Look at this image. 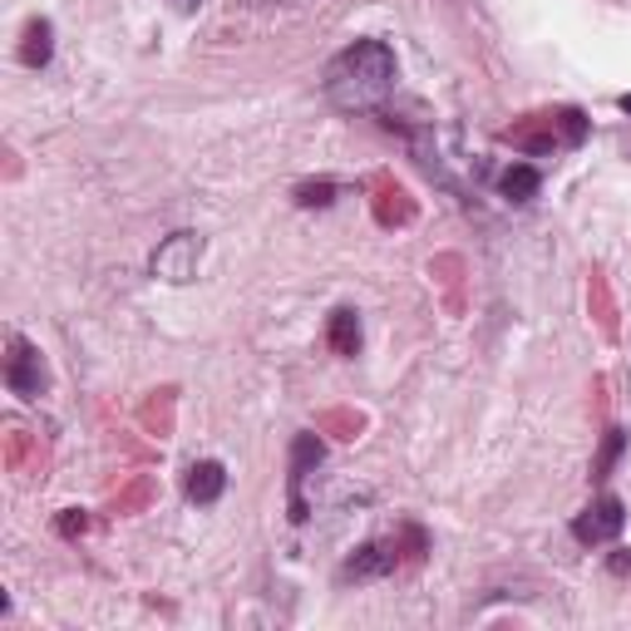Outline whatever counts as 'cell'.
Instances as JSON below:
<instances>
[{"mask_svg":"<svg viewBox=\"0 0 631 631\" xmlns=\"http://www.w3.org/2000/svg\"><path fill=\"white\" fill-rule=\"evenodd\" d=\"M325 341H331L335 355H361V311L341 307L331 311V325H325Z\"/></svg>","mask_w":631,"mask_h":631,"instance_id":"cell-17","label":"cell"},{"mask_svg":"<svg viewBox=\"0 0 631 631\" xmlns=\"http://www.w3.org/2000/svg\"><path fill=\"white\" fill-rule=\"evenodd\" d=\"M139 425H143V435H153V439L173 435V429H178V391H173V385H158V391L143 395Z\"/></svg>","mask_w":631,"mask_h":631,"instance_id":"cell-11","label":"cell"},{"mask_svg":"<svg viewBox=\"0 0 631 631\" xmlns=\"http://www.w3.org/2000/svg\"><path fill=\"white\" fill-rule=\"evenodd\" d=\"M55 533H60V538H69V543L84 538V533H89V513H84V509H65V513H60V523H55Z\"/></svg>","mask_w":631,"mask_h":631,"instance_id":"cell-21","label":"cell"},{"mask_svg":"<svg viewBox=\"0 0 631 631\" xmlns=\"http://www.w3.org/2000/svg\"><path fill=\"white\" fill-rule=\"evenodd\" d=\"M499 188H503L509 203H533L538 188H543V173L533 163H513V168H503V173H499Z\"/></svg>","mask_w":631,"mask_h":631,"instance_id":"cell-18","label":"cell"},{"mask_svg":"<svg viewBox=\"0 0 631 631\" xmlns=\"http://www.w3.org/2000/svg\"><path fill=\"white\" fill-rule=\"evenodd\" d=\"M622 528H627V509H622V499H612V493H602V499L587 503V509L573 518V538L582 543V548H602V543H612Z\"/></svg>","mask_w":631,"mask_h":631,"instance_id":"cell-6","label":"cell"},{"mask_svg":"<svg viewBox=\"0 0 631 631\" xmlns=\"http://www.w3.org/2000/svg\"><path fill=\"white\" fill-rule=\"evenodd\" d=\"M335 193H341V188H335L331 178H316V183H301L297 188V207H331Z\"/></svg>","mask_w":631,"mask_h":631,"instance_id":"cell-19","label":"cell"},{"mask_svg":"<svg viewBox=\"0 0 631 631\" xmlns=\"http://www.w3.org/2000/svg\"><path fill=\"white\" fill-rule=\"evenodd\" d=\"M173 6H178V10H197V6H203V0H173Z\"/></svg>","mask_w":631,"mask_h":631,"instance_id":"cell-22","label":"cell"},{"mask_svg":"<svg viewBox=\"0 0 631 631\" xmlns=\"http://www.w3.org/2000/svg\"><path fill=\"white\" fill-rule=\"evenodd\" d=\"M587 139V114L582 109H538V114H523V119L503 124L499 129V143H513L518 153H563V149H577Z\"/></svg>","mask_w":631,"mask_h":631,"instance_id":"cell-2","label":"cell"},{"mask_svg":"<svg viewBox=\"0 0 631 631\" xmlns=\"http://www.w3.org/2000/svg\"><path fill=\"white\" fill-rule=\"evenodd\" d=\"M419 213V203L409 197L405 183H395V173H375L371 178V217L385 227V233H395V227H409Z\"/></svg>","mask_w":631,"mask_h":631,"instance_id":"cell-7","label":"cell"},{"mask_svg":"<svg viewBox=\"0 0 631 631\" xmlns=\"http://www.w3.org/2000/svg\"><path fill=\"white\" fill-rule=\"evenodd\" d=\"M153 499H158V483H153V473H133L129 483H119V489H114L109 509L124 518V513H143Z\"/></svg>","mask_w":631,"mask_h":631,"instance_id":"cell-16","label":"cell"},{"mask_svg":"<svg viewBox=\"0 0 631 631\" xmlns=\"http://www.w3.org/2000/svg\"><path fill=\"white\" fill-rule=\"evenodd\" d=\"M6 385L20 399H40L50 391V371H45V355L25 341V335H10V355H6Z\"/></svg>","mask_w":631,"mask_h":631,"instance_id":"cell-5","label":"cell"},{"mask_svg":"<svg viewBox=\"0 0 631 631\" xmlns=\"http://www.w3.org/2000/svg\"><path fill=\"white\" fill-rule=\"evenodd\" d=\"M425 548H429L425 528H415V523H399L395 533H385V538L365 543V548H355L351 557H345L341 582H371V577H391V573H399V567L419 563Z\"/></svg>","mask_w":631,"mask_h":631,"instance_id":"cell-3","label":"cell"},{"mask_svg":"<svg viewBox=\"0 0 631 631\" xmlns=\"http://www.w3.org/2000/svg\"><path fill=\"white\" fill-rule=\"evenodd\" d=\"M0 459H6L10 473H45V445H40V435H30V429H20V425L6 429Z\"/></svg>","mask_w":631,"mask_h":631,"instance_id":"cell-10","label":"cell"},{"mask_svg":"<svg viewBox=\"0 0 631 631\" xmlns=\"http://www.w3.org/2000/svg\"><path fill=\"white\" fill-rule=\"evenodd\" d=\"M622 109H627V114H631V94H622Z\"/></svg>","mask_w":631,"mask_h":631,"instance_id":"cell-23","label":"cell"},{"mask_svg":"<svg viewBox=\"0 0 631 631\" xmlns=\"http://www.w3.org/2000/svg\"><path fill=\"white\" fill-rule=\"evenodd\" d=\"M223 489H227V469L217 464V459H203V464H193L188 469V499L193 503H217L223 499Z\"/></svg>","mask_w":631,"mask_h":631,"instance_id":"cell-13","label":"cell"},{"mask_svg":"<svg viewBox=\"0 0 631 631\" xmlns=\"http://www.w3.org/2000/svg\"><path fill=\"white\" fill-rule=\"evenodd\" d=\"M622 429H607V445H602V454H597V464H592V479H607V473H612V464L617 459H622Z\"/></svg>","mask_w":631,"mask_h":631,"instance_id":"cell-20","label":"cell"},{"mask_svg":"<svg viewBox=\"0 0 631 631\" xmlns=\"http://www.w3.org/2000/svg\"><path fill=\"white\" fill-rule=\"evenodd\" d=\"M429 277H435V287L445 291V311H449V316H464V281H469V261L459 257V252H439V257L429 261Z\"/></svg>","mask_w":631,"mask_h":631,"instance_id":"cell-9","label":"cell"},{"mask_svg":"<svg viewBox=\"0 0 631 631\" xmlns=\"http://www.w3.org/2000/svg\"><path fill=\"white\" fill-rule=\"evenodd\" d=\"M197 261H203V237H197V233H173V237L158 242V252H153L149 267H153L158 281H173V287H183V281L197 277Z\"/></svg>","mask_w":631,"mask_h":631,"instance_id":"cell-4","label":"cell"},{"mask_svg":"<svg viewBox=\"0 0 631 631\" xmlns=\"http://www.w3.org/2000/svg\"><path fill=\"white\" fill-rule=\"evenodd\" d=\"M321 454H325V449H321V439H316V435H301L297 445H291V523L311 518V513H307V493H301V489H307L311 469L321 464Z\"/></svg>","mask_w":631,"mask_h":631,"instance_id":"cell-8","label":"cell"},{"mask_svg":"<svg viewBox=\"0 0 631 631\" xmlns=\"http://www.w3.org/2000/svg\"><path fill=\"white\" fill-rule=\"evenodd\" d=\"M587 307H592V321L602 325L607 341H617L622 335V321H617V297H612V281L602 277V271H592V281H587Z\"/></svg>","mask_w":631,"mask_h":631,"instance_id":"cell-12","label":"cell"},{"mask_svg":"<svg viewBox=\"0 0 631 631\" xmlns=\"http://www.w3.org/2000/svg\"><path fill=\"white\" fill-rule=\"evenodd\" d=\"M316 435H331V439H341V445H351V439L365 435V415L355 405L321 409V415H316Z\"/></svg>","mask_w":631,"mask_h":631,"instance_id":"cell-14","label":"cell"},{"mask_svg":"<svg viewBox=\"0 0 631 631\" xmlns=\"http://www.w3.org/2000/svg\"><path fill=\"white\" fill-rule=\"evenodd\" d=\"M395 94V50L385 40H355L325 65V99L341 114H375Z\"/></svg>","mask_w":631,"mask_h":631,"instance_id":"cell-1","label":"cell"},{"mask_svg":"<svg viewBox=\"0 0 631 631\" xmlns=\"http://www.w3.org/2000/svg\"><path fill=\"white\" fill-rule=\"evenodd\" d=\"M50 55H55V25L50 20H30L25 35H20V65L45 69Z\"/></svg>","mask_w":631,"mask_h":631,"instance_id":"cell-15","label":"cell"}]
</instances>
